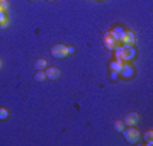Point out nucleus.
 <instances>
[{"instance_id": "nucleus-1", "label": "nucleus", "mask_w": 153, "mask_h": 146, "mask_svg": "<svg viewBox=\"0 0 153 146\" xmlns=\"http://www.w3.org/2000/svg\"><path fill=\"white\" fill-rule=\"evenodd\" d=\"M112 51L116 53V61H119V63L131 61V60H134V56H136V49H134V46L121 44V46H116Z\"/></svg>"}, {"instance_id": "nucleus-2", "label": "nucleus", "mask_w": 153, "mask_h": 146, "mask_svg": "<svg viewBox=\"0 0 153 146\" xmlns=\"http://www.w3.org/2000/svg\"><path fill=\"white\" fill-rule=\"evenodd\" d=\"M123 134H124L126 141L129 143V145H136L138 141L141 139V134H140V131L136 129V126H128L123 129Z\"/></svg>"}, {"instance_id": "nucleus-3", "label": "nucleus", "mask_w": 153, "mask_h": 146, "mask_svg": "<svg viewBox=\"0 0 153 146\" xmlns=\"http://www.w3.org/2000/svg\"><path fill=\"white\" fill-rule=\"evenodd\" d=\"M51 56H53V58H58V60L68 56V54H66V46L65 44H55V46L51 48Z\"/></svg>"}, {"instance_id": "nucleus-4", "label": "nucleus", "mask_w": 153, "mask_h": 146, "mask_svg": "<svg viewBox=\"0 0 153 146\" xmlns=\"http://www.w3.org/2000/svg\"><path fill=\"white\" fill-rule=\"evenodd\" d=\"M124 126H136L140 122V114L138 112H128L124 116V119H123Z\"/></svg>"}, {"instance_id": "nucleus-5", "label": "nucleus", "mask_w": 153, "mask_h": 146, "mask_svg": "<svg viewBox=\"0 0 153 146\" xmlns=\"http://www.w3.org/2000/svg\"><path fill=\"white\" fill-rule=\"evenodd\" d=\"M119 76L121 78H126V80L133 78V76H134V68H133L131 65H124V63H123V68H121V71H119Z\"/></svg>"}, {"instance_id": "nucleus-6", "label": "nucleus", "mask_w": 153, "mask_h": 146, "mask_svg": "<svg viewBox=\"0 0 153 146\" xmlns=\"http://www.w3.org/2000/svg\"><path fill=\"white\" fill-rule=\"evenodd\" d=\"M111 36V38L114 39L116 43H121V41H123V36H124V29H123V27H114V29H112V31H109V33H107Z\"/></svg>"}, {"instance_id": "nucleus-7", "label": "nucleus", "mask_w": 153, "mask_h": 146, "mask_svg": "<svg viewBox=\"0 0 153 146\" xmlns=\"http://www.w3.org/2000/svg\"><path fill=\"white\" fill-rule=\"evenodd\" d=\"M136 43V36L133 31H124V36H123V41L121 44H126V46H133V44Z\"/></svg>"}, {"instance_id": "nucleus-8", "label": "nucleus", "mask_w": 153, "mask_h": 146, "mask_svg": "<svg viewBox=\"0 0 153 146\" xmlns=\"http://www.w3.org/2000/svg\"><path fill=\"white\" fill-rule=\"evenodd\" d=\"M44 73H46V78H48V80H56V78L60 76L58 66H46V68H44Z\"/></svg>"}, {"instance_id": "nucleus-9", "label": "nucleus", "mask_w": 153, "mask_h": 146, "mask_svg": "<svg viewBox=\"0 0 153 146\" xmlns=\"http://www.w3.org/2000/svg\"><path fill=\"white\" fill-rule=\"evenodd\" d=\"M116 46H117V43H116L114 39L111 38L109 34H105V38H104V48H105V49H109V51H112Z\"/></svg>"}, {"instance_id": "nucleus-10", "label": "nucleus", "mask_w": 153, "mask_h": 146, "mask_svg": "<svg viewBox=\"0 0 153 146\" xmlns=\"http://www.w3.org/2000/svg\"><path fill=\"white\" fill-rule=\"evenodd\" d=\"M9 26V17L4 10H0V29H5Z\"/></svg>"}, {"instance_id": "nucleus-11", "label": "nucleus", "mask_w": 153, "mask_h": 146, "mask_svg": "<svg viewBox=\"0 0 153 146\" xmlns=\"http://www.w3.org/2000/svg\"><path fill=\"white\" fill-rule=\"evenodd\" d=\"M143 139H145V143H146V145H152L153 143V131L150 129V131H146V133H143Z\"/></svg>"}, {"instance_id": "nucleus-12", "label": "nucleus", "mask_w": 153, "mask_h": 146, "mask_svg": "<svg viewBox=\"0 0 153 146\" xmlns=\"http://www.w3.org/2000/svg\"><path fill=\"white\" fill-rule=\"evenodd\" d=\"M48 66V61L44 60V58H41V60H36V63H34V68H38V70H44Z\"/></svg>"}, {"instance_id": "nucleus-13", "label": "nucleus", "mask_w": 153, "mask_h": 146, "mask_svg": "<svg viewBox=\"0 0 153 146\" xmlns=\"http://www.w3.org/2000/svg\"><path fill=\"white\" fill-rule=\"evenodd\" d=\"M109 68H111V70H112V71H117V73H119V71H121V68H123V63H119V61H111V63H109Z\"/></svg>"}, {"instance_id": "nucleus-14", "label": "nucleus", "mask_w": 153, "mask_h": 146, "mask_svg": "<svg viewBox=\"0 0 153 146\" xmlns=\"http://www.w3.org/2000/svg\"><path fill=\"white\" fill-rule=\"evenodd\" d=\"M126 126H124V122L121 119H117V121H114V131L116 133H123V129H124Z\"/></svg>"}, {"instance_id": "nucleus-15", "label": "nucleus", "mask_w": 153, "mask_h": 146, "mask_svg": "<svg viewBox=\"0 0 153 146\" xmlns=\"http://www.w3.org/2000/svg\"><path fill=\"white\" fill-rule=\"evenodd\" d=\"M34 80H36V82H44V80H46V73H44V70H38V71H36Z\"/></svg>"}, {"instance_id": "nucleus-16", "label": "nucleus", "mask_w": 153, "mask_h": 146, "mask_svg": "<svg viewBox=\"0 0 153 146\" xmlns=\"http://www.w3.org/2000/svg\"><path fill=\"white\" fill-rule=\"evenodd\" d=\"M7 117H9V110H7L5 107H0V119L5 121Z\"/></svg>"}, {"instance_id": "nucleus-17", "label": "nucleus", "mask_w": 153, "mask_h": 146, "mask_svg": "<svg viewBox=\"0 0 153 146\" xmlns=\"http://www.w3.org/2000/svg\"><path fill=\"white\" fill-rule=\"evenodd\" d=\"M0 10H4V12L9 10V2L7 0H0Z\"/></svg>"}, {"instance_id": "nucleus-18", "label": "nucleus", "mask_w": 153, "mask_h": 146, "mask_svg": "<svg viewBox=\"0 0 153 146\" xmlns=\"http://www.w3.org/2000/svg\"><path fill=\"white\" fill-rule=\"evenodd\" d=\"M111 78H112V80H117V78H119V73H117V71H112V70H111Z\"/></svg>"}, {"instance_id": "nucleus-19", "label": "nucleus", "mask_w": 153, "mask_h": 146, "mask_svg": "<svg viewBox=\"0 0 153 146\" xmlns=\"http://www.w3.org/2000/svg\"><path fill=\"white\" fill-rule=\"evenodd\" d=\"M75 53V48L73 46H66V54H73Z\"/></svg>"}, {"instance_id": "nucleus-20", "label": "nucleus", "mask_w": 153, "mask_h": 146, "mask_svg": "<svg viewBox=\"0 0 153 146\" xmlns=\"http://www.w3.org/2000/svg\"><path fill=\"white\" fill-rule=\"evenodd\" d=\"M2 68H4V61L0 60V70H2Z\"/></svg>"}, {"instance_id": "nucleus-21", "label": "nucleus", "mask_w": 153, "mask_h": 146, "mask_svg": "<svg viewBox=\"0 0 153 146\" xmlns=\"http://www.w3.org/2000/svg\"><path fill=\"white\" fill-rule=\"evenodd\" d=\"M31 2H36V0H31Z\"/></svg>"}, {"instance_id": "nucleus-22", "label": "nucleus", "mask_w": 153, "mask_h": 146, "mask_svg": "<svg viewBox=\"0 0 153 146\" xmlns=\"http://www.w3.org/2000/svg\"><path fill=\"white\" fill-rule=\"evenodd\" d=\"M48 2H53V0H48Z\"/></svg>"}]
</instances>
